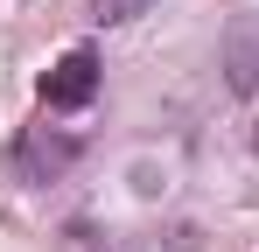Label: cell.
Instances as JSON below:
<instances>
[{
  "label": "cell",
  "instance_id": "5",
  "mask_svg": "<svg viewBox=\"0 0 259 252\" xmlns=\"http://www.w3.org/2000/svg\"><path fill=\"white\" fill-rule=\"evenodd\" d=\"M63 252H98V231H91V224H70V231H63Z\"/></svg>",
  "mask_w": 259,
  "mask_h": 252
},
{
  "label": "cell",
  "instance_id": "2",
  "mask_svg": "<svg viewBox=\"0 0 259 252\" xmlns=\"http://www.w3.org/2000/svg\"><path fill=\"white\" fill-rule=\"evenodd\" d=\"M98 77H105V70H98V49L77 42V49L56 56V70L42 77V105L49 112H84L91 98H98Z\"/></svg>",
  "mask_w": 259,
  "mask_h": 252
},
{
  "label": "cell",
  "instance_id": "4",
  "mask_svg": "<svg viewBox=\"0 0 259 252\" xmlns=\"http://www.w3.org/2000/svg\"><path fill=\"white\" fill-rule=\"evenodd\" d=\"M98 7V21H133V14H147V0H91Z\"/></svg>",
  "mask_w": 259,
  "mask_h": 252
},
{
  "label": "cell",
  "instance_id": "3",
  "mask_svg": "<svg viewBox=\"0 0 259 252\" xmlns=\"http://www.w3.org/2000/svg\"><path fill=\"white\" fill-rule=\"evenodd\" d=\"M224 84H231L238 98L259 91V14H238V21L224 28Z\"/></svg>",
  "mask_w": 259,
  "mask_h": 252
},
{
  "label": "cell",
  "instance_id": "1",
  "mask_svg": "<svg viewBox=\"0 0 259 252\" xmlns=\"http://www.w3.org/2000/svg\"><path fill=\"white\" fill-rule=\"evenodd\" d=\"M77 154H84V140H77V133H63V126H21V133H14L7 168H14V182H56Z\"/></svg>",
  "mask_w": 259,
  "mask_h": 252
}]
</instances>
